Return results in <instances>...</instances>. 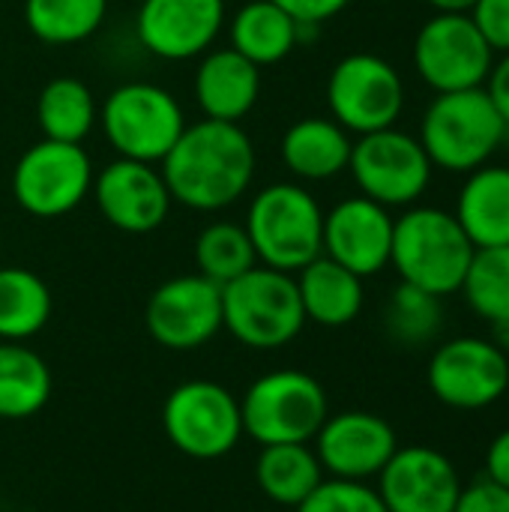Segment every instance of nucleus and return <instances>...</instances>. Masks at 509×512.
Segmentation results:
<instances>
[{
  "label": "nucleus",
  "mask_w": 509,
  "mask_h": 512,
  "mask_svg": "<svg viewBox=\"0 0 509 512\" xmlns=\"http://www.w3.org/2000/svg\"><path fill=\"white\" fill-rule=\"evenodd\" d=\"M255 162V144L240 123L204 117L183 129L159 171L174 201L198 213H216L249 192Z\"/></svg>",
  "instance_id": "f257e3e1"
},
{
  "label": "nucleus",
  "mask_w": 509,
  "mask_h": 512,
  "mask_svg": "<svg viewBox=\"0 0 509 512\" xmlns=\"http://www.w3.org/2000/svg\"><path fill=\"white\" fill-rule=\"evenodd\" d=\"M474 252L459 219L441 207H411L393 225L390 264L399 279L441 300L462 291Z\"/></svg>",
  "instance_id": "f03ea898"
},
{
  "label": "nucleus",
  "mask_w": 509,
  "mask_h": 512,
  "mask_svg": "<svg viewBox=\"0 0 509 512\" xmlns=\"http://www.w3.org/2000/svg\"><path fill=\"white\" fill-rule=\"evenodd\" d=\"M243 228L255 246L258 264L282 273H300L324 246V210L300 183L264 186L249 201Z\"/></svg>",
  "instance_id": "7ed1b4c3"
},
{
  "label": "nucleus",
  "mask_w": 509,
  "mask_h": 512,
  "mask_svg": "<svg viewBox=\"0 0 509 512\" xmlns=\"http://www.w3.org/2000/svg\"><path fill=\"white\" fill-rule=\"evenodd\" d=\"M507 141V123L483 87L438 93L420 123V144L435 168L471 174Z\"/></svg>",
  "instance_id": "20e7f679"
},
{
  "label": "nucleus",
  "mask_w": 509,
  "mask_h": 512,
  "mask_svg": "<svg viewBox=\"0 0 509 512\" xmlns=\"http://www.w3.org/2000/svg\"><path fill=\"white\" fill-rule=\"evenodd\" d=\"M222 327L246 348L273 351L291 345L306 327L294 273L255 264L222 285Z\"/></svg>",
  "instance_id": "39448f33"
},
{
  "label": "nucleus",
  "mask_w": 509,
  "mask_h": 512,
  "mask_svg": "<svg viewBox=\"0 0 509 512\" xmlns=\"http://www.w3.org/2000/svg\"><path fill=\"white\" fill-rule=\"evenodd\" d=\"M99 126L120 159L159 165L183 135L186 114L171 90L150 81H126L105 96Z\"/></svg>",
  "instance_id": "423d86ee"
},
{
  "label": "nucleus",
  "mask_w": 509,
  "mask_h": 512,
  "mask_svg": "<svg viewBox=\"0 0 509 512\" xmlns=\"http://www.w3.org/2000/svg\"><path fill=\"white\" fill-rule=\"evenodd\" d=\"M243 435L267 444H312L330 402L324 387L300 369H276L261 375L240 399Z\"/></svg>",
  "instance_id": "0eeeda50"
},
{
  "label": "nucleus",
  "mask_w": 509,
  "mask_h": 512,
  "mask_svg": "<svg viewBox=\"0 0 509 512\" xmlns=\"http://www.w3.org/2000/svg\"><path fill=\"white\" fill-rule=\"evenodd\" d=\"M93 177V162L81 144L42 138L18 156L12 198L27 216L60 219L90 195Z\"/></svg>",
  "instance_id": "6e6552de"
},
{
  "label": "nucleus",
  "mask_w": 509,
  "mask_h": 512,
  "mask_svg": "<svg viewBox=\"0 0 509 512\" xmlns=\"http://www.w3.org/2000/svg\"><path fill=\"white\" fill-rule=\"evenodd\" d=\"M168 441L189 459H222L243 438L240 399L216 381H186L162 405Z\"/></svg>",
  "instance_id": "1a4fd4ad"
},
{
  "label": "nucleus",
  "mask_w": 509,
  "mask_h": 512,
  "mask_svg": "<svg viewBox=\"0 0 509 512\" xmlns=\"http://www.w3.org/2000/svg\"><path fill=\"white\" fill-rule=\"evenodd\" d=\"M327 105L330 117L351 135L390 129L405 108V81L390 60L357 51L330 69Z\"/></svg>",
  "instance_id": "9d476101"
},
{
  "label": "nucleus",
  "mask_w": 509,
  "mask_h": 512,
  "mask_svg": "<svg viewBox=\"0 0 509 512\" xmlns=\"http://www.w3.org/2000/svg\"><path fill=\"white\" fill-rule=\"evenodd\" d=\"M348 171L360 195L390 207H411L432 183V159L420 138L390 126L360 135L351 147Z\"/></svg>",
  "instance_id": "9b49d317"
},
{
  "label": "nucleus",
  "mask_w": 509,
  "mask_h": 512,
  "mask_svg": "<svg viewBox=\"0 0 509 512\" xmlns=\"http://www.w3.org/2000/svg\"><path fill=\"white\" fill-rule=\"evenodd\" d=\"M495 51L468 12H435L414 36V69L435 93L483 87Z\"/></svg>",
  "instance_id": "f8f14e48"
},
{
  "label": "nucleus",
  "mask_w": 509,
  "mask_h": 512,
  "mask_svg": "<svg viewBox=\"0 0 509 512\" xmlns=\"http://www.w3.org/2000/svg\"><path fill=\"white\" fill-rule=\"evenodd\" d=\"M426 381L441 405L483 411L507 396L509 357L489 336H456L435 348Z\"/></svg>",
  "instance_id": "ddd939ff"
},
{
  "label": "nucleus",
  "mask_w": 509,
  "mask_h": 512,
  "mask_svg": "<svg viewBox=\"0 0 509 512\" xmlns=\"http://www.w3.org/2000/svg\"><path fill=\"white\" fill-rule=\"evenodd\" d=\"M147 333L168 351H195L222 330V288L201 273L162 282L144 309Z\"/></svg>",
  "instance_id": "4468645a"
},
{
  "label": "nucleus",
  "mask_w": 509,
  "mask_h": 512,
  "mask_svg": "<svg viewBox=\"0 0 509 512\" xmlns=\"http://www.w3.org/2000/svg\"><path fill=\"white\" fill-rule=\"evenodd\" d=\"M225 21V0H141L135 33L144 51L180 63L207 54Z\"/></svg>",
  "instance_id": "2eb2a0df"
},
{
  "label": "nucleus",
  "mask_w": 509,
  "mask_h": 512,
  "mask_svg": "<svg viewBox=\"0 0 509 512\" xmlns=\"http://www.w3.org/2000/svg\"><path fill=\"white\" fill-rule=\"evenodd\" d=\"M312 450L327 477L369 483L393 459L399 438L396 429L372 411H342L324 420Z\"/></svg>",
  "instance_id": "dca6fc26"
},
{
  "label": "nucleus",
  "mask_w": 509,
  "mask_h": 512,
  "mask_svg": "<svg viewBox=\"0 0 509 512\" xmlns=\"http://www.w3.org/2000/svg\"><path fill=\"white\" fill-rule=\"evenodd\" d=\"M375 480L387 512H453L462 495L453 459L426 444L399 447Z\"/></svg>",
  "instance_id": "f3484780"
},
{
  "label": "nucleus",
  "mask_w": 509,
  "mask_h": 512,
  "mask_svg": "<svg viewBox=\"0 0 509 512\" xmlns=\"http://www.w3.org/2000/svg\"><path fill=\"white\" fill-rule=\"evenodd\" d=\"M93 198L108 225L126 234H150L171 213V192L162 171L150 162L114 159L93 177Z\"/></svg>",
  "instance_id": "a211bd4d"
},
{
  "label": "nucleus",
  "mask_w": 509,
  "mask_h": 512,
  "mask_svg": "<svg viewBox=\"0 0 509 512\" xmlns=\"http://www.w3.org/2000/svg\"><path fill=\"white\" fill-rule=\"evenodd\" d=\"M393 225L396 219L384 204L366 195L345 198L330 213H324L321 255L357 273L360 279L375 276L390 264Z\"/></svg>",
  "instance_id": "6ab92c4d"
},
{
  "label": "nucleus",
  "mask_w": 509,
  "mask_h": 512,
  "mask_svg": "<svg viewBox=\"0 0 509 512\" xmlns=\"http://www.w3.org/2000/svg\"><path fill=\"white\" fill-rule=\"evenodd\" d=\"M192 90L207 120L240 123L261 96V66L234 48H210L201 54Z\"/></svg>",
  "instance_id": "aec40b11"
},
{
  "label": "nucleus",
  "mask_w": 509,
  "mask_h": 512,
  "mask_svg": "<svg viewBox=\"0 0 509 512\" xmlns=\"http://www.w3.org/2000/svg\"><path fill=\"white\" fill-rule=\"evenodd\" d=\"M351 147V132L342 129L333 117H303L285 129L279 156L294 177L318 183L348 171Z\"/></svg>",
  "instance_id": "412c9836"
},
{
  "label": "nucleus",
  "mask_w": 509,
  "mask_h": 512,
  "mask_svg": "<svg viewBox=\"0 0 509 512\" xmlns=\"http://www.w3.org/2000/svg\"><path fill=\"white\" fill-rule=\"evenodd\" d=\"M474 249L509 246V168L483 165L468 174L453 213Z\"/></svg>",
  "instance_id": "4be33fe9"
},
{
  "label": "nucleus",
  "mask_w": 509,
  "mask_h": 512,
  "mask_svg": "<svg viewBox=\"0 0 509 512\" xmlns=\"http://www.w3.org/2000/svg\"><path fill=\"white\" fill-rule=\"evenodd\" d=\"M297 291L306 312V321H315L321 327H348L363 312V279L342 264L330 261L327 255H318L312 264H306L297 273Z\"/></svg>",
  "instance_id": "5701e85b"
},
{
  "label": "nucleus",
  "mask_w": 509,
  "mask_h": 512,
  "mask_svg": "<svg viewBox=\"0 0 509 512\" xmlns=\"http://www.w3.org/2000/svg\"><path fill=\"white\" fill-rule=\"evenodd\" d=\"M228 48L255 66H276L300 45V24L273 0H249L228 21Z\"/></svg>",
  "instance_id": "b1692460"
},
{
  "label": "nucleus",
  "mask_w": 509,
  "mask_h": 512,
  "mask_svg": "<svg viewBox=\"0 0 509 512\" xmlns=\"http://www.w3.org/2000/svg\"><path fill=\"white\" fill-rule=\"evenodd\" d=\"M255 483L267 501L297 510L324 483V468L309 444H267L255 459Z\"/></svg>",
  "instance_id": "393cba45"
},
{
  "label": "nucleus",
  "mask_w": 509,
  "mask_h": 512,
  "mask_svg": "<svg viewBox=\"0 0 509 512\" xmlns=\"http://www.w3.org/2000/svg\"><path fill=\"white\" fill-rule=\"evenodd\" d=\"M51 369L24 342H0V420H27L51 399Z\"/></svg>",
  "instance_id": "a878e982"
},
{
  "label": "nucleus",
  "mask_w": 509,
  "mask_h": 512,
  "mask_svg": "<svg viewBox=\"0 0 509 512\" xmlns=\"http://www.w3.org/2000/svg\"><path fill=\"white\" fill-rule=\"evenodd\" d=\"M99 120L96 96L93 90L72 75L51 78L36 99V123L42 129V138L81 144Z\"/></svg>",
  "instance_id": "bb28decb"
},
{
  "label": "nucleus",
  "mask_w": 509,
  "mask_h": 512,
  "mask_svg": "<svg viewBox=\"0 0 509 512\" xmlns=\"http://www.w3.org/2000/svg\"><path fill=\"white\" fill-rule=\"evenodd\" d=\"M54 300L42 276L24 267H0V342H27L45 330Z\"/></svg>",
  "instance_id": "cd10ccee"
},
{
  "label": "nucleus",
  "mask_w": 509,
  "mask_h": 512,
  "mask_svg": "<svg viewBox=\"0 0 509 512\" xmlns=\"http://www.w3.org/2000/svg\"><path fill=\"white\" fill-rule=\"evenodd\" d=\"M108 15V0H24L27 30L51 45H78L90 39Z\"/></svg>",
  "instance_id": "c85d7f7f"
},
{
  "label": "nucleus",
  "mask_w": 509,
  "mask_h": 512,
  "mask_svg": "<svg viewBox=\"0 0 509 512\" xmlns=\"http://www.w3.org/2000/svg\"><path fill=\"white\" fill-rule=\"evenodd\" d=\"M195 264L204 279L222 288L252 270L258 264V255L243 225L210 222L195 240Z\"/></svg>",
  "instance_id": "c756f323"
},
{
  "label": "nucleus",
  "mask_w": 509,
  "mask_h": 512,
  "mask_svg": "<svg viewBox=\"0 0 509 512\" xmlns=\"http://www.w3.org/2000/svg\"><path fill=\"white\" fill-rule=\"evenodd\" d=\"M384 324H387V333L396 345H405V348H423L429 345L441 327H444V306H441V297L423 291V288H414L408 282H402L390 300H387V312H384Z\"/></svg>",
  "instance_id": "7c9ffc66"
},
{
  "label": "nucleus",
  "mask_w": 509,
  "mask_h": 512,
  "mask_svg": "<svg viewBox=\"0 0 509 512\" xmlns=\"http://www.w3.org/2000/svg\"><path fill=\"white\" fill-rule=\"evenodd\" d=\"M462 294L483 321L509 318V246L477 249L462 282Z\"/></svg>",
  "instance_id": "2f4dec72"
},
{
  "label": "nucleus",
  "mask_w": 509,
  "mask_h": 512,
  "mask_svg": "<svg viewBox=\"0 0 509 512\" xmlns=\"http://www.w3.org/2000/svg\"><path fill=\"white\" fill-rule=\"evenodd\" d=\"M297 512H387L378 489L357 480L324 477V483L297 507Z\"/></svg>",
  "instance_id": "473e14b6"
},
{
  "label": "nucleus",
  "mask_w": 509,
  "mask_h": 512,
  "mask_svg": "<svg viewBox=\"0 0 509 512\" xmlns=\"http://www.w3.org/2000/svg\"><path fill=\"white\" fill-rule=\"evenodd\" d=\"M471 21L489 42L495 54L509 51V0H477L471 6Z\"/></svg>",
  "instance_id": "72a5a7b5"
},
{
  "label": "nucleus",
  "mask_w": 509,
  "mask_h": 512,
  "mask_svg": "<svg viewBox=\"0 0 509 512\" xmlns=\"http://www.w3.org/2000/svg\"><path fill=\"white\" fill-rule=\"evenodd\" d=\"M453 512H509V492L480 477L471 486H462V495Z\"/></svg>",
  "instance_id": "f704fd0d"
},
{
  "label": "nucleus",
  "mask_w": 509,
  "mask_h": 512,
  "mask_svg": "<svg viewBox=\"0 0 509 512\" xmlns=\"http://www.w3.org/2000/svg\"><path fill=\"white\" fill-rule=\"evenodd\" d=\"M273 3L282 6L297 24L321 27L324 21H330V18H336L339 12H345L351 0H273Z\"/></svg>",
  "instance_id": "c9c22d12"
},
{
  "label": "nucleus",
  "mask_w": 509,
  "mask_h": 512,
  "mask_svg": "<svg viewBox=\"0 0 509 512\" xmlns=\"http://www.w3.org/2000/svg\"><path fill=\"white\" fill-rule=\"evenodd\" d=\"M483 477L509 492V429L498 432V435L489 441L486 459H483Z\"/></svg>",
  "instance_id": "e433bc0d"
},
{
  "label": "nucleus",
  "mask_w": 509,
  "mask_h": 512,
  "mask_svg": "<svg viewBox=\"0 0 509 512\" xmlns=\"http://www.w3.org/2000/svg\"><path fill=\"white\" fill-rule=\"evenodd\" d=\"M483 90L489 93V99H492L495 111L501 114V120L507 123V129H509V51L495 60V66H492V72H489V78H486Z\"/></svg>",
  "instance_id": "4c0bfd02"
},
{
  "label": "nucleus",
  "mask_w": 509,
  "mask_h": 512,
  "mask_svg": "<svg viewBox=\"0 0 509 512\" xmlns=\"http://www.w3.org/2000/svg\"><path fill=\"white\" fill-rule=\"evenodd\" d=\"M489 339H492L495 348H501L509 357V318H504V321H492V324H489Z\"/></svg>",
  "instance_id": "58836bf2"
},
{
  "label": "nucleus",
  "mask_w": 509,
  "mask_h": 512,
  "mask_svg": "<svg viewBox=\"0 0 509 512\" xmlns=\"http://www.w3.org/2000/svg\"><path fill=\"white\" fill-rule=\"evenodd\" d=\"M435 12H471L477 0H426Z\"/></svg>",
  "instance_id": "ea45409f"
},
{
  "label": "nucleus",
  "mask_w": 509,
  "mask_h": 512,
  "mask_svg": "<svg viewBox=\"0 0 509 512\" xmlns=\"http://www.w3.org/2000/svg\"><path fill=\"white\" fill-rule=\"evenodd\" d=\"M381 3H387V0H381Z\"/></svg>",
  "instance_id": "a19ab883"
},
{
  "label": "nucleus",
  "mask_w": 509,
  "mask_h": 512,
  "mask_svg": "<svg viewBox=\"0 0 509 512\" xmlns=\"http://www.w3.org/2000/svg\"><path fill=\"white\" fill-rule=\"evenodd\" d=\"M507 168H509V165H507Z\"/></svg>",
  "instance_id": "79ce46f5"
}]
</instances>
